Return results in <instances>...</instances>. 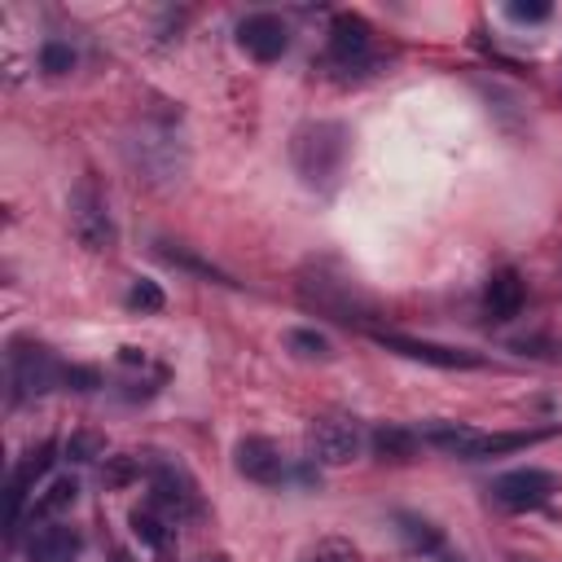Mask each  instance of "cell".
Segmentation results:
<instances>
[{"mask_svg": "<svg viewBox=\"0 0 562 562\" xmlns=\"http://www.w3.org/2000/svg\"><path fill=\"white\" fill-rule=\"evenodd\" d=\"M422 443H430V448H439V452H448V457H461V461H470V448H474V439H479V430L470 426V422H443V417H435V422H422Z\"/></svg>", "mask_w": 562, "mask_h": 562, "instance_id": "e0dca14e", "label": "cell"}, {"mask_svg": "<svg viewBox=\"0 0 562 562\" xmlns=\"http://www.w3.org/2000/svg\"><path fill=\"white\" fill-rule=\"evenodd\" d=\"M198 562H233V558H228V553H202Z\"/></svg>", "mask_w": 562, "mask_h": 562, "instance_id": "4dcf8cb0", "label": "cell"}, {"mask_svg": "<svg viewBox=\"0 0 562 562\" xmlns=\"http://www.w3.org/2000/svg\"><path fill=\"white\" fill-rule=\"evenodd\" d=\"M105 457V439L92 430H75L66 439V461H101Z\"/></svg>", "mask_w": 562, "mask_h": 562, "instance_id": "4316f807", "label": "cell"}, {"mask_svg": "<svg viewBox=\"0 0 562 562\" xmlns=\"http://www.w3.org/2000/svg\"><path fill=\"white\" fill-rule=\"evenodd\" d=\"M154 255H158L162 263L180 268V272H193V277L211 281V285H233V290H237V281H233V277H228L224 268H215V263L198 259V255H193V250H184V246H171V241H154Z\"/></svg>", "mask_w": 562, "mask_h": 562, "instance_id": "ac0fdd59", "label": "cell"}, {"mask_svg": "<svg viewBox=\"0 0 562 562\" xmlns=\"http://www.w3.org/2000/svg\"><path fill=\"white\" fill-rule=\"evenodd\" d=\"M522 303H527V281H522V272H518V268H496V272L487 277V285H483V307H487V316H492V321H514V316L522 312Z\"/></svg>", "mask_w": 562, "mask_h": 562, "instance_id": "4fadbf2b", "label": "cell"}, {"mask_svg": "<svg viewBox=\"0 0 562 562\" xmlns=\"http://www.w3.org/2000/svg\"><path fill=\"white\" fill-rule=\"evenodd\" d=\"M233 465H237L241 479H250V483H259V487H281L285 474H290L285 452H281L268 435H246V439H237Z\"/></svg>", "mask_w": 562, "mask_h": 562, "instance_id": "30bf717a", "label": "cell"}, {"mask_svg": "<svg viewBox=\"0 0 562 562\" xmlns=\"http://www.w3.org/2000/svg\"><path fill=\"white\" fill-rule=\"evenodd\" d=\"M417 448H422V435L408 430V426H400V422H382V426H373V435H369V452H373L378 461L404 465V461L417 457Z\"/></svg>", "mask_w": 562, "mask_h": 562, "instance_id": "2e32d148", "label": "cell"}, {"mask_svg": "<svg viewBox=\"0 0 562 562\" xmlns=\"http://www.w3.org/2000/svg\"><path fill=\"white\" fill-rule=\"evenodd\" d=\"M237 44L255 57V61H277L290 48V26L277 13H246L237 22Z\"/></svg>", "mask_w": 562, "mask_h": 562, "instance_id": "7c38bea8", "label": "cell"}, {"mask_svg": "<svg viewBox=\"0 0 562 562\" xmlns=\"http://www.w3.org/2000/svg\"><path fill=\"white\" fill-rule=\"evenodd\" d=\"M123 303H127L132 312H162V307H167V294H162V285H158V281H149V277H136V281L127 285Z\"/></svg>", "mask_w": 562, "mask_h": 562, "instance_id": "d4e9b609", "label": "cell"}, {"mask_svg": "<svg viewBox=\"0 0 562 562\" xmlns=\"http://www.w3.org/2000/svg\"><path fill=\"white\" fill-rule=\"evenodd\" d=\"M395 531L404 536V544L413 549V553H443V527H435L430 518H422V514H413V509H400L395 514Z\"/></svg>", "mask_w": 562, "mask_h": 562, "instance_id": "d6986e66", "label": "cell"}, {"mask_svg": "<svg viewBox=\"0 0 562 562\" xmlns=\"http://www.w3.org/2000/svg\"><path fill=\"white\" fill-rule=\"evenodd\" d=\"M307 448L321 465H347L364 448V430L351 413H321L307 426Z\"/></svg>", "mask_w": 562, "mask_h": 562, "instance_id": "ba28073f", "label": "cell"}, {"mask_svg": "<svg viewBox=\"0 0 562 562\" xmlns=\"http://www.w3.org/2000/svg\"><path fill=\"white\" fill-rule=\"evenodd\" d=\"M553 492H562V479L553 470H540V465H522V470H505L487 483V496L496 509H509V514H522V509H540L553 501Z\"/></svg>", "mask_w": 562, "mask_h": 562, "instance_id": "52a82bcc", "label": "cell"}, {"mask_svg": "<svg viewBox=\"0 0 562 562\" xmlns=\"http://www.w3.org/2000/svg\"><path fill=\"white\" fill-rule=\"evenodd\" d=\"M140 474H145V457H136V452H114V457L101 461L105 487H127V483H136Z\"/></svg>", "mask_w": 562, "mask_h": 562, "instance_id": "cb8c5ba5", "label": "cell"}, {"mask_svg": "<svg viewBox=\"0 0 562 562\" xmlns=\"http://www.w3.org/2000/svg\"><path fill=\"white\" fill-rule=\"evenodd\" d=\"M79 501V479L75 474H61V479H53L40 496H35V505H31V518H61V514H70V505Z\"/></svg>", "mask_w": 562, "mask_h": 562, "instance_id": "44dd1931", "label": "cell"}, {"mask_svg": "<svg viewBox=\"0 0 562 562\" xmlns=\"http://www.w3.org/2000/svg\"><path fill=\"white\" fill-rule=\"evenodd\" d=\"M145 479H149L154 509H162L171 522H189V518H202V514H206V501H202L198 479H193L176 457L149 452V457H145Z\"/></svg>", "mask_w": 562, "mask_h": 562, "instance_id": "3957f363", "label": "cell"}, {"mask_svg": "<svg viewBox=\"0 0 562 562\" xmlns=\"http://www.w3.org/2000/svg\"><path fill=\"white\" fill-rule=\"evenodd\" d=\"M307 562H360V549H356L351 540H342V536H325V540L307 553Z\"/></svg>", "mask_w": 562, "mask_h": 562, "instance_id": "83f0119b", "label": "cell"}, {"mask_svg": "<svg viewBox=\"0 0 562 562\" xmlns=\"http://www.w3.org/2000/svg\"><path fill=\"white\" fill-rule=\"evenodd\" d=\"M562 426H531V430H479L474 448H470V461H487V457H505V452H518V448H531L549 435H558Z\"/></svg>", "mask_w": 562, "mask_h": 562, "instance_id": "9a60e30c", "label": "cell"}, {"mask_svg": "<svg viewBox=\"0 0 562 562\" xmlns=\"http://www.w3.org/2000/svg\"><path fill=\"white\" fill-rule=\"evenodd\" d=\"M79 531L61 518H44L31 531V562H75L79 558Z\"/></svg>", "mask_w": 562, "mask_h": 562, "instance_id": "5bb4252c", "label": "cell"}, {"mask_svg": "<svg viewBox=\"0 0 562 562\" xmlns=\"http://www.w3.org/2000/svg\"><path fill=\"white\" fill-rule=\"evenodd\" d=\"M110 562H132V553H123V549H119V553H114Z\"/></svg>", "mask_w": 562, "mask_h": 562, "instance_id": "1f68e13d", "label": "cell"}, {"mask_svg": "<svg viewBox=\"0 0 562 562\" xmlns=\"http://www.w3.org/2000/svg\"><path fill=\"white\" fill-rule=\"evenodd\" d=\"M40 70L44 75H70L75 70V48L61 40H44L40 44Z\"/></svg>", "mask_w": 562, "mask_h": 562, "instance_id": "484cf974", "label": "cell"}, {"mask_svg": "<svg viewBox=\"0 0 562 562\" xmlns=\"http://www.w3.org/2000/svg\"><path fill=\"white\" fill-rule=\"evenodd\" d=\"M285 351L299 356V360H334V342H329L325 334L307 329V325L285 329Z\"/></svg>", "mask_w": 562, "mask_h": 562, "instance_id": "7402d4cb", "label": "cell"}, {"mask_svg": "<svg viewBox=\"0 0 562 562\" xmlns=\"http://www.w3.org/2000/svg\"><path fill=\"white\" fill-rule=\"evenodd\" d=\"M123 154H127L132 171L145 184H154V189H171V184H180L189 176V145L171 127H162V123L136 127L123 140Z\"/></svg>", "mask_w": 562, "mask_h": 562, "instance_id": "7a4b0ae2", "label": "cell"}, {"mask_svg": "<svg viewBox=\"0 0 562 562\" xmlns=\"http://www.w3.org/2000/svg\"><path fill=\"white\" fill-rule=\"evenodd\" d=\"M373 342L404 356V360H422L435 369H487V356L465 351V347H443V342H426V338H408V334H382V329H373Z\"/></svg>", "mask_w": 562, "mask_h": 562, "instance_id": "9c48e42d", "label": "cell"}, {"mask_svg": "<svg viewBox=\"0 0 562 562\" xmlns=\"http://www.w3.org/2000/svg\"><path fill=\"white\" fill-rule=\"evenodd\" d=\"M61 386H66V391H75V395H92V391L101 386V373H97L92 364H66Z\"/></svg>", "mask_w": 562, "mask_h": 562, "instance_id": "f1b7e54d", "label": "cell"}, {"mask_svg": "<svg viewBox=\"0 0 562 562\" xmlns=\"http://www.w3.org/2000/svg\"><path fill=\"white\" fill-rule=\"evenodd\" d=\"M505 13H509L514 22H544L553 9H549L544 0H527V4H522V0H514V4H505Z\"/></svg>", "mask_w": 562, "mask_h": 562, "instance_id": "f546056e", "label": "cell"}, {"mask_svg": "<svg viewBox=\"0 0 562 562\" xmlns=\"http://www.w3.org/2000/svg\"><path fill=\"white\" fill-rule=\"evenodd\" d=\"M347 154H351V127L338 123V119H307L290 136V162H294L299 180L316 193L338 184V176L347 167Z\"/></svg>", "mask_w": 562, "mask_h": 562, "instance_id": "6da1fadb", "label": "cell"}, {"mask_svg": "<svg viewBox=\"0 0 562 562\" xmlns=\"http://www.w3.org/2000/svg\"><path fill=\"white\" fill-rule=\"evenodd\" d=\"M66 211H70V233H75V241L83 250H97L101 255V250H114L119 246V224H114V215H110V206H105V198H101V189L92 180H79L75 184Z\"/></svg>", "mask_w": 562, "mask_h": 562, "instance_id": "8992f818", "label": "cell"}, {"mask_svg": "<svg viewBox=\"0 0 562 562\" xmlns=\"http://www.w3.org/2000/svg\"><path fill=\"white\" fill-rule=\"evenodd\" d=\"M325 66L338 83H351L356 75L378 66L373 61V26L360 13L342 9V13L329 18V57H325Z\"/></svg>", "mask_w": 562, "mask_h": 562, "instance_id": "5b68a950", "label": "cell"}, {"mask_svg": "<svg viewBox=\"0 0 562 562\" xmlns=\"http://www.w3.org/2000/svg\"><path fill=\"white\" fill-rule=\"evenodd\" d=\"M303 294H307V303H316L321 312H329L334 321H347V325L351 321H369V312H373V303L351 281H342V277L329 281V277L316 272V277L303 281Z\"/></svg>", "mask_w": 562, "mask_h": 562, "instance_id": "8fae6325", "label": "cell"}, {"mask_svg": "<svg viewBox=\"0 0 562 562\" xmlns=\"http://www.w3.org/2000/svg\"><path fill=\"white\" fill-rule=\"evenodd\" d=\"M514 562H531V558H514Z\"/></svg>", "mask_w": 562, "mask_h": 562, "instance_id": "d6a6232c", "label": "cell"}, {"mask_svg": "<svg viewBox=\"0 0 562 562\" xmlns=\"http://www.w3.org/2000/svg\"><path fill=\"white\" fill-rule=\"evenodd\" d=\"M4 360H9V395H13V404L40 400V395H48V391L61 386L66 364L57 360L53 347H44L35 338H13Z\"/></svg>", "mask_w": 562, "mask_h": 562, "instance_id": "277c9868", "label": "cell"}, {"mask_svg": "<svg viewBox=\"0 0 562 562\" xmlns=\"http://www.w3.org/2000/svg\"><path fill=\"white\" fill-rule=\"evenodd\" d=\"M127 522H132V536H136L140 544H149L154 553L171 558V544H176V527H171V518H162V514H154V509H132Z\"/></svg>", "mask_w": 562, "mask_h": 562, "instance_id": "ffe728a7", "label": "cell"}, {"mask_svg": "<svg viewBox=\"0 0 562 562\" xmlns=\"http://www.w3.org/2000/svg\"><path fill=\"white\" fill-rule=\"evenodd\" d=\"M53 461H57V443H53V439H44L40 448H31V452L13 465V474H9V479H18L22 487H31L35 479H44V474L53 470Z\"/></svg>", "mask_w": 562, "mask_h": 562, "instance_id": "603a6c76", "label": "cell"}]
</instances>
